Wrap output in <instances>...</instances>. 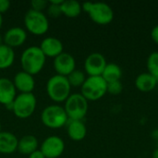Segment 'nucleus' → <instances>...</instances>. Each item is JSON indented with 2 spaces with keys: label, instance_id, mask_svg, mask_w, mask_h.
I'll use <instances>...</instances> for the list:
<instances>
[{
  "label": "nucleus",
  "instance_id": "1",
  "mask_svg": "<svg viewBox=\"0 0 158 158\" xmlns=\"http://www.w3.org/2000/svg\"><path fill=\"white\" fill-rule=\"evenodd\" d=\"M46 57L39 46L26 48L20 56V65L23 71L34 76L40 73L44 68Z\"/></svg>",
  "mask_w": 158,
  "mask_h": 158
},
{
  "label": "nucleus",
  "instance_id": "2",
  "mask_svg": "<svg viewBox=\"0 0 158 158\" xmlns=\"http://www.w3.org/2000/svg\"><path fill=\"white\" fill-rule=\"evenodd\" d=\"M70 91L71 86L67 77L56 74L50 77L46 82V94L55 103H65L71 94Z\"/></svg>",
  "mask_w": 158,
  "mask_h": 158
},
{
  "label": "nucleus",
  "instance_id": "3",
  "mask_svg": "<svg viewBox=\"0 0 158 158\" xmlns=\"http://www.w3.org/2000/svg\"><path fill=\"white\" fill-rule=\"evenodd\" d=\"M82 11L86 12L90 19L98 25H107L114 19L112 7L103 2H85L81 5Z\"/></svg>",
  "mask_w": 158,
  "mask_h": 158
},
{
  "label": "nucleus",
  "instance_id": "4",
  "mask_svg": "<svg viewBox=\"0 0 158 158\" xmlns=\"http://www.w3.org/2000/svg\"><path fill=\"white\" fill-rule=\"evenodd\" d=\"M41 121L46 128L57 130L68 124L69 118L63 106L59 105H51L42 111Z\"/></svg>",
  "mask_w": 158,
  "mask_h": 158
},
{
  "label": "nucleus",
  "instance_id": "5",
  "mask_svg": "<svg viewBox=\"0 0 158 158\" xmlns=\"http://www.w3.org/2000/svg\"><path fill=\"white\" fill-rule=\"evenodd\" d=\"M81 88V94L87 101H97L107 93V82L102 76L88 77Z\"/></svg>",
  "mask_w": 158,
  "mask_h": 158
},
{
  "label": "nucleus",
  "instance_id": "6",
  "mask_svg": "<svg viewBox=\"0 0 158 158\" xmlns=\"http://www.w3.org/2000/svg\"><path fill=\"white\" fill-rule=\"evenodd\" d=\"M63 107L69 120H82L87 115L89 105L81 94H71L65 101Z\"/></svg>",
  "mask_w": 158,
  "mask_h": 158
},
{
  "label": "nucleus",
  "instance_id": "7",
  "mask_svg": "<svg viewBox=\"0 0 158 158\" xmlns=\"http://www.w3.org/2000/svg\"><path fill=\"white\" fill-rule=\"evenodd\" d=\"M24 26L26 31L32 35L41 36L49 30V20L44 12L29 9L24 16Z\"/></svg>",
  "mask_w": 158,
  "mask_h": 158
},
{
  "label": "nucleus",
  "instance_id": "8",
  "mask_svg": "<svg viewBox=\"0 0 158 158\" xmlns=\"http://www.w3.org/2000/svg\"><path fill=\"white\" fill-rule=\"evenodd\" d=\"M37 99L33 93L19 94L12 103V112L19 118H28L35 112Z\"/></svg>",
  "mask_w": 158,
  "mask_h": 158
},
{
  "label": "nucleus",
  "instance_id": "9",
  "mask_svg": "<svg viewBox=\"0 0 158 158\" xmlns=\"http://www.w3.org/2000/svg\"><path fill=\"white\" fill-rule=\"evenodd\" d=\"M40 150L45 158H58L65 151V143L62 138L52 135L43 141Z\"/></svg>",
  "mask_w": 158,
  "mask_h": 158
},
{
  "label": "nucleus",
  "instance_id": "10",
  "mask_svg": "<svg viewBox=\"0 0 158 158\" xmlns=\"http://www.w3.org/2000/svg\"><path fill=\"white\" fill-rule=\"evenodd\" d=\"M106 57L98 53L94 52L90 54L84 61V70L88 74V77L93 76H102V73L106 66Z\"/></svg>",
  "mask_w": 158,
  "mask_h": 158
},
{
  "label": "nucleus",
  "instance_id": "11",
  "mask_svg": "<svg viewBox=\"0 0 158 158\" xmlns=\"http://www.w3.org/2000/svg\"><path fill=\"white\" fill-rule=\"evenodd\" d=\"M54 69L57 75L68 77L76 69V60L74 56L69 53L63 52L54 58Z\"/></svg>",
  "mask_w": 158,
  "mask_h": 158
},
{
  "label": "nucleus",
  "instance_id": "12",
  "mask_svg": "<svg viewBox=\"0 0 158 158\" xmlns=\"http://www.w3.org/2000/svg\"><path fill=\"white\" fill-rule=\"evenodd\" d=\"M27 31L25 29L21 27H12L9 28L5 34L4 37V44L11 47L17 48L21 46L27 40Z\"/></svg>",
  "mask_w": 158,
  "mask_h": 158
},
{
  "label": "nucleus",
  "instance_id": "13",
  "mask_svg": "<svg viewBox=\"0 0 158 158\" xmlns=\"http://www.w3.org/2000/svg\"><path fill=\"white\" fill-rule=\"evenodd\" d=\"M13 83L19 94H31L35 88V81L32 75L20 70L14 76Z\"/></svg>",
  "mask_w": 158,
  "mask_h": 158
},
{
  "label": "nucleus",
  "instance_id": "14",
  "mask_svg": "<svg viewBox=\"0 0 158 158\" xmlns=\"http://www.w3.org/2000/svg\"><path fill=\"white\" fill-rule=\"evenodd\" d=\"M40 49L45 56V57L56 58L63 53V44L56 37H46L43 39L40 44Z\"/></svg>",
  "mask_w": 158,
  "mask_h": 158
},
{
  "label": "nucleus",
  "instance_id": "15",
  "mask_svg": "<svg viewBox=\"0 0 158 158\" xmlns=\"http://www.w3.org/2000/svg\"><path fill=\"white\" fill-rule=\"evenodd\" d=\"M17 96V90L11 80L0 78V104L4 106L11 105Z\"/></svg>",
  "mask_w": 158,
  "mask_h": 158
},
{
  "label": "nucleus",
  "instance_id": "16",
  "mask_svg": "<svg viewBox=\"0 0 158 158\" xmlns=\"http://www.w3.org/2000/svg\"><path fill=\"white\" fill-rule=\"evenodd\" d=\"M19 139L9 131L0 132V154L11 155L18 149Z\"/></svg>",
  "mask_w": 158,
  "mask_h": 158
},
{
  "label": "nucleus",
  "instance_id": "17",
  "mask_svg": "<svg viewBox=\"0 0 158 158\" xmlns=\"http://www.w3.org/2000/svg\"><path fill=\"white\" fill-rule=\"evenodd\" d=\"M67 131L69 139L74 142H81L86 137L87 128L82 120H69Z\"/></svg>",
  "mask_w": 158,
  "mask_h": 158
},
{
  "label": "nucleus",
  "instance_id": "18",
  "mask_svg": "<svg viewBox=\"0 0 158 158\" xmlns=\"http://www.w3.org/2000/svg\"><path fill=\"white\" fill-rule=\"evenodd\" d=\"M135 87L143 93H149L156 89L158 80L148 72L139 74L135 79Z\"/></svg>",
  "mask_w": 158,
  "mask_h": 158
},
{
  "label": "nucleus",
  "instance_id": "19",
  "mask_svg": "<svg viewBox=\"0 0 158 158\" xmlns=\"http://www.w3.org/2000/svg\"><path fill=\"white\" fill-rule=\"evenodd\" d=\"M38 145H39L38 139L35 136L31 134L24 135L23 137L19 139L17 151L21 155L30 156L31 153H33L38 149Z\"/></svg>",
  "mask_w": 158,
  "mask_h": 158
},
{
  "label": "nucleus",
  "instance_id": "20",
  "mask_svg": "<svg viewBox=\"0 0 158 158\" xmlns=\"http://www.w3.org/2000/svg\"><path fill=\"white\" fill-rule=\"evenodd\" d=\"M60 7H61L62 15L66 16L67 18H70V19L79 17L82 11L81 4L76 0L63 1Z\"/></svg>",
  "mask_w": 158,
  "mask_h": 158
},
{
  "label": "nucleus",
  "instance_id": "21",
  "mask_svg": "<svg viewBox=\"0 0 158 158\" xmlns=\"http://www.w3.org/2000/svg\"><path fill=\"white\" fill-rule=\"evenodd\" d=\"M15 61L14 49L6 45H0V70L10 68Z\"/></svg>",
  "mask_w": 158,
  "mask_h": 158
},
{
  "label": "nucleus",
  "instance_id": "22",
  "mask_svg": "<svg viewBox=\"0 0 158 158\" xmlns=\"http://www.w3.org/2000/svg\"><path fill=\"white\" fill-rule=\"evenodd\" d=\"M121 77H122V70L120 67L115 63H107L102 73V78L107 83L120 81Z\"/></svg>",
  "mask_w": 158,
  "mask_h": 158
},
{
  "label": "nucleus",
  "instance_id": "23",
  "mask_svg": "<svg viewBox=\"0 0 158 158\" xmlns=\"http://www.w3.org/2000/svg\"><path fill=\"white\" fill-rule=\"evenodd\" d=\"M67 79L71 87H81L86 80L85 72L79 69H75L67 77Z\"/></svg>",
  "mask_w": 158,
  "mask_h": 158
},
{
  "label": "nucleus",
  "instance_id": "24",
  "mask_svg": "<svg viewBox=\"0 0 158 158\" xmlns=\"http://www.w3.org/2000/svg\"><path fill=\"white\" fill-rule=\"evenodd\" d=\"M146 65L148 73H150L158 80V51L152 52L149 55Z\"/></svg>",
  "mask_w": 158,
  "mask_h": 158
},
{
  "label": "nucleus",
  "instance_id": "25",
  "mask_svg": "<svg viewBox=\"0 0 158 158\" xmlns=\"http://www.w3.org/2000/svg\"><path fill=\"white\" fill-rule=\"evenodd\" d=\"M49 2V5L47 6V14L49 17L51 18H58L59 16L62 15V12H61V4L63 2V0H51V1H48Z\"/></svg>",
  "mask_w": 158,
  "mask_h": 158
},
{
  "label": "nucleus",
  "instance_id": "26",
  "mask_svg": "<svg viewBox=\"0 0 158 158\" xmlns=\"http://www.w3.org/2000/svg\"><path fill=\"white\" fill-rule=\"evenodd\" d=\"M122 90H123V85L120 81L107 83V93H109L110 94L118 95L122 92Z\"/></svg>",
  "mask_w": 158,
  "mask_h": 158
},
{
  "label": "nucleus",
  "instance_id": "27",
  "mask_svg": "<svg viewBox=\"0 0 158 158\" xmlns=\"http://www.w3.org/2000/svg\"><path fill=\"white\" fill-rule=\"evenodd\" d=\"M49 5V2L46 0H32L31 2V6L32 10L44 12V10L47 9V6Z\"/></svg>",
  "mask_w": 158,
  "mask_h": 158
},
{
  "label": "nucleus",
  "instance_id": "28",
  "mask_svg": "<svg viewBox=\"0 0 158 158\" xmlns=\"http://www.w3.org/2000/svg\"><path fill=\"white\" fill-rule=\"evenodd\" d=\"M10 7V2L8 0H0V14L6 13Z\"/></svg>",
  "mask_w": 158,
  "mask_h": 158
},
{
  "label": "nucleus",
  "instance_id": "29",
  "mask_svg": "<svg viewBox=\"0 0 158 158\" xmlns=\"http://www.w3.org/2000/svg\"><path fill=\"white\" fill-rule=\"evenodd\" d=\"M151 37H152V40L156 44H158V24L152 29V31H151Z\"/></svg>",
  "mask_w": 158,
  "mask_h": 158
},
{
  "label": "nucleus",
  "instance_id": "30",
  "mask_svg": "<svg viewBox=\"0 0 158 158\" xmlns=\"http://www.w3.org/2000/svg\"><path fill=\"white\" fill-rule=\"evenodd\" d=\"M28 158H45V156L40 149H37L36 151L31 153L30 156H28Z\"/></svg>",
  "mask_w": 158,
  "mask_h": 158
},
{
  "label": "nucleus",
  "instance_id": "31",
  "mask_svg": "<svg viewBox=\"0 0 158 158\" xmlns=\"http://www.w3.org/2000/svg\"><path fill=\"white\" fill-rule=\"evenodd\" d=\"M152 158H158V147L153 152V155H152Z\"/></svg>",
  "mask_w": 158,
  "mask_h": 158
},
{
  "label": "nucleus",
  "instance_id": "32",
  "mask_svg": "<svg viewBox=\"0 0 158 158\" xmlns=\"http://www.w3.org/2000/svg\"><path fill=\"white\" fill-rule=\"evenodd\" d=\"M2 26H3V16H2V14H0V30H1Z\"/></svg>",
  "mask_w": 158,
  "mask_h": 158
},
{
  "label": "nucleus",
  "instance_id": "33",
  "mask_svg": "<svg viewBox=\"0 0 158 158\" xmlns=\"http://www.w3.org/2000/svg\"><path fill=\"white\" fill-rule=\"evenodd\" d=\"M1 44H4V37L2 34H0V45Z\"/></svg>",
  "mask_w": 158,
  "mask_h": 158
},
{
  "label": "nucleus",
  "instance_id": "34",
  "mask_svg": "<svg viewBox=\"0 0 158 158\" xmlns=\"http://www.w3.org/2000/svg\"><path fill=\"white\" fill-rule=\"evenodd\" d=\"M2 131V124H1V122H0V132Z\"/></svg>",
  "mask_w": 158,
  "mask_h": 158
},
{
  "label": "nucleus",
  "instance_id": "35",
  "mask_svg": "<svg viewBox=\"0 0 158 158\" xmlns=\"http://www.w3.org/2000/svg\"><path fill=\"white\" fill-rule=\"evenodd\" d=\"M157 133H158V127H157Z\"/></svg>",
  "mask_w": 158,
  "mask_h": 158
}]
</instances>
